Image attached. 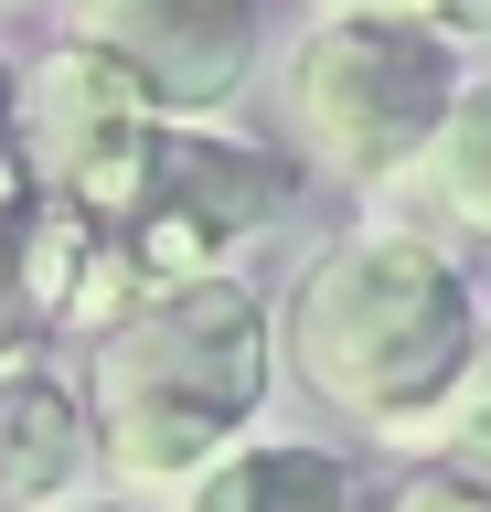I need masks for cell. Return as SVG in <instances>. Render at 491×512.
Masks as SVG:
<instances>
[{"mask_svg":"<svg viewBox=\"0 0 491 512\" xmlns=\"http://www.w3.org/2000/svg\"><path fill=\"white\" fill-rule=\"evenodd\" d=\"M481 288L449 246L406 224H353L299 267L278 352L331 416H353L395 448H427V416L449 406L481 363Z\"/></svg>","mask_w":491,"mask_h":512,"instance_id":"1","label":"cell"},{"mask_svg":"<svg viewBox=\"0 0 491 512\" xmlns=\"http://www.w3.org/2000/svg\"><path fill=\"white\" fill-rule=\"evenodd\" d=\"M278 384V310L246 278L139 288L86 352V438L139 491H182L235 438H257Z\"/></svg>","mask_w":491,"mask_h":512,"instance_id":"2","label":"cell"},{"mask_svg":"<svg viewBox=\"0 0 491 512\" xmlns=\"http://www.w3.org/2000/svg\"><path fill=\"white\" fill-rule=\"evenodd\" d=\"M459 43L427 22H310L278 86L289 150L353 192H385L459 96Z\"/></svg>","mask_w":491,"mask_h":512,"instance_id":"3","label":"cell"},{"mask_svg":"<svg viewBox=\"0 0 491 512\" xmlns=\"http://www.w3.org/2000/svg\"><path fill=\"white\" fill-rule=\"evenodd\" d=\"M299 171L257 139H225L214 118H161L150 171H139L129 214H118V256L139 288H182V278H225L235 246H257L289 214Z\"/></svg>","mask_w":491,"mask_h":512,"instance_id":"4","label":"cell"},{"mask_svg":"<svg viewBox=\"0 0 491 512\" xmlns=\"http://www.w3.org/2000/svg\"><path fill=\"white\" fill-rule=\"evenodd\" d=\"M150 139H161V107L139 96V75H118L86 43H54L43 64L11 75V150H22V192L43 203L118 224L150 171Z\"/></svg>","mask_w":491,"mask_h":512,"instance_id":"5","label":"cell"},{"mask_svg":"<svg viewBox=\"0 0 491 512\" xmlns=\"http://www.w3.org/2000/svg\"><path fill=\"white\" fill-rule=\"evenodd\" d=\"M65 43L139 75L161 118H225L257 75V0H65Z\"/></svg>","mask_w":491,"mask_h":512,"instance_id":"6","label":"cell"},{"mask_svg":"<svg viewBox=\"0 0 491 512\" xmlns=\"http://www.w3.org/2000/svg\"><path fill=\"white\" fill-rule=\"evenodd\" d=\"M374 224H406V235H427L449 256H491V64L459 75L427 150L374 192Z\"/></svg>","mask_w":491,"mask_h":512,"instance_id":"7","label":"cell"},{"mask_svg":"<svg viewBox=\"0 0 491 512\" xmlns=\"http://www.w3.org/2000/svg\"><path fill=\"white\" fill-rule=\"evenodd\" d=\"M86 406L43 363H0V512H43L86 480Z\"/></svg>","mask_w":491,"mask_h":512,"instance_id":"8","label":"cell"},{"mask_svg":"<svg viewBox=\"0 0 491 512\" xmlns=\"http://www.w3.org/2000/svg\"><path fill=\"white\" fill-rule=\"evenodd\" d=\"M182 512H363L353 470L310 438H235L214 470L182 480Z\"/></svg>","mask_w":491,"mask_h":512,"instance_id":"9","label":"cell"},{"mask_svg":"<svg viewBox=\"0 0 491 512\" xmlns=\"http://www.w3.org/2000/svg\"><path fill=\"white\" fill-rule=\"evenodd\" d=\"M22 235H33V192L0 203V363H22V352L43 342V299H33V256H22Z\"/></svg>","mask_w":491,"mask_h":512,"instance_id":"10","label":"cell"},{"mask_svg":"<svg viewBox=\"0 0 491 512\" xmlns=\"http://www.w3.org/2000/svg\"><path fill=\"white\" fill-rule=\"evenodd\" d=\"M310 22H427L449 43H491V0H310Z\"/></svg>","mask_w":491,"mask_h":512,"instance_id":"11","label":"cell"},{"mask_svg":"<svg viewBox=\"0 0 491 512\" xmlns=\"http://www.w3.org/2000/svg\"><path fill=\"white\" fill-rule=\"evenodd\" d=\"M427 448H438L449 470H481L491 480V384H459L449 406L427 416Z\"/></svg>","mask_w":491,"mask_h":512,"instance_id":"12","label":"cell"},{"mask_svg":"<svg viewBox=\"0 0 491 512\" xmlns=\"http://www.w3.org/2000/svg\"><path fill=\"white\" fill-rule=\"evenodd\" d=\"M385 512H491V480H481V470H449V459H427L417 480H395Z\"/></svg>","mask_w":491,"mask_h":512,"instance_id":"13","label":"cell"},{"mask_svg":"<svg viewBox=\"0 0 491 512\" xmlns=\"http://www.w3.org/2000/svg\"><path fill=\"white\" fill-rule=\"evenodd\" d=\"M0 203H22V150H11V54H0Z\"/></svg>","mask_w":491,"mask_h":512,"instance_id":"14","label":"cell"},{"mask_svg":"<svg viewBox=\"0 0 491 512\" xmlns=\"http://www.w3.org/2000/svg\"><path fill=\"white\" fill-rule=\"evenodd\" d=\"M43 512H129V502H97V491H65V502H43Z\"/></svg>","mask_w":491,"mask_h":512,"instance_id":"15","label":"cell"},{"mask_svg":"<svg viewBox=\"0 0 491 512\" xmlns=\"http://www.w3.org/2000/svg\"><path fill=\"white\" fill-rule=\"evenodd\" d=\"M470 384H491V331H481V363H470Z\"/></svg>","mask_w":491,"mask_h":512,"instance_id":"16","label":"cell"},{"mask_svg":"<svg viewBox=\"0 0 491 512\" xmlns=\"http://www.w3.org/2000/svg\"><path fill=\"white\" fill-rule=\"evenodd\" d=\"M0 11H11V0H0Z\"/></svg>","mask_w":491,"mask_h":512,"instance_id":"17","label":"cell"}]
</instances>
